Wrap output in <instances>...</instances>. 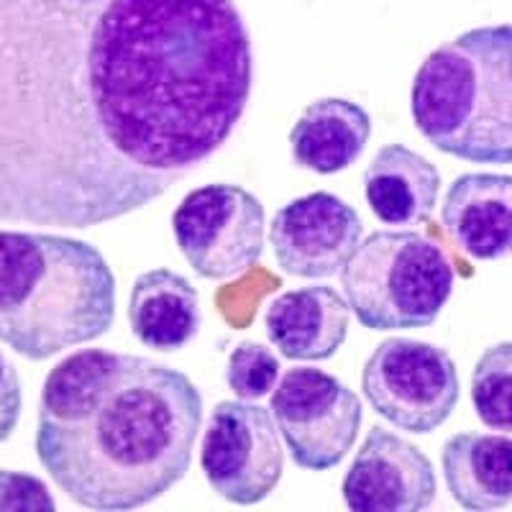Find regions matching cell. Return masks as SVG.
<instances>
[{
  "mask_svg": "<svg viewBox=\"0 0 512 512\" xmlns=\"http://www.w3.org/2000/svg\"><path fill=\"white\" fill-rule=\"evenodd\" d=\"M116 277L93 244L0 231V344L44 361L111 331Z\"/></svg>",
  "mask_w": 512,
  "mask_h": 512,
  "instance_id": "3",
  "label": "cell"
},
{
  "mask_svg": "<svg viewBox=\"0 0 512 512\" xmlns=\"http://www.w3.org/2000/svg\"><path fill=\"white\" fill-rule=\"evenodd\" d=\"M200 464L213 492L233 505H256L272 495L285 466L272 413L246 400L218 402Z\"/></svg>",
  "mask_w": 512,
  "mask_h": 512,
  "instance_id": "9",
  "label": "cell"
},
{
  "mask_svg": "<svg viewBox=\"0 0 512 512\" xmlns=\"http://www.w3.org/2000/svg\"><path fill=\"white\" fill-rule=\"evenodd\" d=\"M446 233L482 262L507 259L512 246V177L469 172L451 182L441 208Z\"/></svg>",
  "mask_w": 512,
  "mask_h": 512,
  "instance_id": "12",
  "label": "cell"
},
{
  "mask_svg": "<svg viewBox=\"0 0 512 512\" xmlns=\"http://www.w3.org/2000/svg\"><path fill=\"white\" fill-rule=\"evenodd\" d=\"M372 139V118L359 103L346 98H320L310 103L290 131L297 167L336 175L364 154Z\"/></svg>",
  "mask_w": 512,
  "mask_h": 512,
  "instance_id": "15",
  "label": "cell"
},
{
  "mask_svg": "<svg viewBox=\"0 0 512 512\" xmlns=\"http://www.w3.org/2000/svg\"><path fill=\"white\" fill-rule=\"evenodd\" d=\"M512 34L484 26L420 64L410 93L413 121L438 152L477 164L512 159Z\"/></svg>",
  "mask_w": 512,
  "mask_h": 512,
  "instance_id": "4",
  "label": "cell"
},
{
  "mask_svg": "<svg viewBox=\"0 0 512 512\" xmlns=\"http://www.w3.org/2000/svg\"><path fill=\"white\" fill-rule=\"evenodd\" d=\"M361 231L354 205L331 192H310L277 210L269 244L287 274L323 280L344 269L359 246Z\"/></svg>",
  "mask_w": 512,
  "mask_h": 512,
  "instance_id": "10",
  "label": "cell"
},
{
  "mask_svg": "<svg viewBox=\"0 0 512 512\" xmlns=\"http://www.w3.org/2000/svg\"><path fill=\"white\" fill-rule=\"evenodd\" d=\"M351 313L372 331H413L436 323L454 292V267L418 231H377L341 269Z\"/></svg>",
  "mask_w": 512,
  "mask_h": 512,
  "instance_id": "5",
  "label": "cell"
},
{
  "mask_svg": "<svg viewBox=\"0 0 512 512\" xmlns=\"http://www.w3.org/2000/svg\"><path fill=\"white\" fill-rule=\"evenodd\" d=\"M200 425L190 377L146 356L85 349L44 382L36 456L75 505L134 510L190 472Z\"/></svg>",
  "mask_w": 512,
  "mask_h": 512,
  "instance_id": "2",
  "label": "cell"
},
{
  "mask_svg": "<svg viewBox=\"0 0 512 512\" xmlns=\"http://www.w3.org/2000/svg\"><path fill=\"white\" fill-rule=\"evenodd\" d=\"M128 320L141 344L162 354H175L198 336L200 295L182 274L152 269L139 274L131 287Z\"/></svg>",
  "mask_w": 512,
  "mask_h": 512,
  "instance_id": "16",
  "label": "cell"
},
{
  "mask_svg": "<svg viewBox=\"0 0 512 512\" xmlns=\"http://www.w3.org/2000/svg\"><path fill=\"white\" fill-rule=\"evenodd\" d=\"M21 408H24L21 379H18L13 361L0 351V443L13 436L18 418H21Z\"/></svg>",
  "mask_w": 512,
  "mask_h": 512,
  "instance_id": "21",
  "label": "cell"
},
{
  "mask_svg": "<svg viewBox=\"0 0 512 512\" xmlns=\"http://www.w3.org/2000/svg\"><path fill=\"white\" fill-rule=\"evenodd\" d=\"M361 390L379 418L423 436L459 405V372L441 346L392 336L364 364Z\"/></svg>",
  "mask_w": 512,
  "mask_h": 512,
  "instance_id": "6",
  "label": "cell"
},
{
  "mask_svg": "<svg viewBox=\"0 0 512 512\" xmlns=\"http://www.w3.org/2000/svg\"><path fill=\"white\" fill-rule=\"evenodd\" d=\"M251 80L233 0H0V221L154 203L231 139Z\"/></svg>",
  "mask_w": 512,
  "mask_h": 512,
  "instance_id": "1",
  "label": "cell"
},
{
  "mask_svg": "<svg viewBox=\"0 0 512 512\" xmlns=\"http://www.w3.org/2000/svg\"><path fill=\"white\" fill-rule=\"evenodd\" d=\"M512 344L500 341L489 346L477 361L472 377V400L479 420L487 428L510 433L512 428Z\"/></svg>",
  "mask_w": 512,
  "mask_h": 512,
  "instance_id": "18",
  "label": "cell"
},
{
  "mask_svg": "<svg viewBox=\"0 0 512 512\" xmlns=\"http://www.w3.org/2000/svg\"><path fill=\"white\" fill-rule=\"evenodd\" d=\"M264 328L285 359H331L349 336V303L323 285L285 292L267 305Z\"/></svg>",
  "mask_w": 512,
  "mask_h": 512,
  "instance_id": "13",
  "label": "cell"
},
{
  "mask_svg": "<svg viewBox=\"0 0 512 512\" xmlns=\"http://www.w3.org/2000/svg\"><path fill=\"white\" fill-rule=\"evenodd\" d=\"M272 418L292 461L308 472H326L356 443L361 400L333 374L295 367L274 387Z\"/></svg>",
  "mask_w": 512,
  "mask_h": 512,
  "instance_id": "8",
  "label": "cell"
},
{
  "mask_svg": "<svg viewBox=\"0 0 512 512\" xmlns=\"http://www.w3.org/2000/svg\"><path fill=\"white\" fill-rule=\"evenodd\" d=\"M448 492L464 510H497L512 497L507 433H459L441 451Z\"/></svg>",
  "mask_w": 512,
  "mask_h": 512,
  "instance_id": "17",
  "label": "cell"
},
{
  "mask_svg": "<svg viewBox=\"0 0 512 512\" xmlns=\"http://www.w3.org/2000/svg\"><path fill=\"white\" fill-rule=\"evenodd\" d=\"M341 497L356 512H418L436 500V472L415 443L372 425L341 482Z\"/></svg>",
  "mask_w": 512,
  "mask_h": 512,
  "instance_id": "11",
  "label": "cell"
},
{
  "mask_svg": "<svg viewBox=\"0 0 512 512\" xmlns=\"http://www.w3.org/2000/svg\"><path fill=\"white\" fill-rule=\"evenodd\" d=\"M182 256L203 280L251 272L264 251V208L239 185H205L185 195L172 216Z\"/></svg>",
  "mask_w": 512,
  "mask_h": 512,
  "instance_id": "7",
  "label": "cell"
},
{
  "mask_svg": "<svg viewBox=\"0 0 512 512\" xmlns=\"http://www.w3.org/2000/svg\"><path fill=\"white\" fill-rule=\"evenodd\" d=\"M226 379L239 400H262L280 379V361L264 344L244 341L228 356Z\"/></svg>",
  "mask_w": 512,
  "mask_h": 512,
  "instance_id": "19",
  "label": "cell"
},
{
  "mask_svg": "<svg viewBox=\"0 0 512 512\" xmlns=\"http://www.w3.org/2000/svg\"><path fill=\"white\" fill-rule=\"evenodd\" d=\"M52 492L31 474L0 469V510H54Z\"/></svg>",
  "mask_w": 512,
  "mask_h": 512,
  "instance_id": "20",
  "label": "cell"
},
{
  "mask_svg": "<svg viewBox=\"0 0 512 512\" xmlns=\"http://www.w3.org/2000/svg\"><path fill=\"white\" fill-rule=\"evenodd\" d=\"M441 192V172L418 152L387 144L364 172L369 210L387 226H420L431 218Z\"/></svg>",
  "mask_w": 512,
  "mask_h": 512,
  "instance_id": "14",
  "label": "cell"
}]
</instances>
